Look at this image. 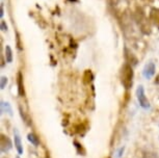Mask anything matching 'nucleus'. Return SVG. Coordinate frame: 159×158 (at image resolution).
I'll return each instance as SVG.
<instances>
[{
  "label": "nucleus",
  "mask_w": 159,
  "mask_h": 158,
  "mask_svg": "<svg viewBox=\"0 0 159 158\" xmlns=\"http://www.w3.org/2000/svg\"><path fill=\"white\" fill-rule=\"evenodd\" d=\"M133 77H134L133 68H132V65L126 62V64L123 65L121 73H120L121 83L126 89H130L132 88V85H133Z\"/></svg>",
  "instance_id": "1"
},
{
  "label": "nucleus",
  "mask_w": 159,
  "mask_h": 158,
  "mask_svg": "<svg viewBox=\"0 0 159 158\" xmlns=\"http://www.w3.org/2000/svg\"><path fill=\"white\" fill-rule=\"evenodd\" d=\"M0 106H1V114H8L11 117L14 114H13V108H11V104L8 102H5V101H1V104H0Z\"/></svg>",
  "instance_id": "9"
},
{
  "label": "nucleus",
  "mask_w": 159,
  "mask_h": 158,
  "mask_svg": "<svg viewBox=\"0 0 159 158\" xmlns=\"http://www.w3.org/2000/svg\"><path fill=\"white\" fill-rule=\"evenodd\" d=\"M19 111H20L21 118H22V120L24 121V123L27 125V126H30V125H31V119L29 118V115L22 109V107H19Z\"/></svg>",
  "instance_id": "11"
},
{
  "label": "nucleus",
  "mask_w": 159,
  "mask_h": 158,
  "mask_svg": "<svg viewBox=\"0 0 159 158\" xmlns=\"http://www.w3.org/2000/svg\"><path fill=\"white\" fill-rule=\"evenodd\" d=\"M0 86H1V89H4L5 86L7 84V76H1V79H0Z\"/></svg>",
  "instance_id": "15"
},
{
  "label": "nucleus",
  "mask_w": 159,
  "mask_h": 158,
  "mask_svg": "<svg viewBox=\"0 0 159 158\" xmlns=\"http://www.w3.org/2000/svg\"><path fill=\"white\" fill-rule=\"evenodd\" d=\"M156 67L154 62H148L143 70V75L146 79H151L155 74Z\"/></svg>",
  "instance_id": "4"
},
{
  "label": "nucleus",
  "mask_w": 159,
  "mask_h": 158,
  "mask_svg": "<svg viewBox=\"0 0 159 158\" xmlns=\"http://www.w3.org/2000/svg\"><path fill=\"white\" fill-rule=\"evenodd\" d=\"M17 45H18V48H19L20 50L22 49V45H21V43H20V37H19V34H17Z\"/></svg>",
  "instance_id": "17"
},
{
  "label": "nucleus",
  "mask_w": 159,
  "mask_h": 158,
  "mask_svg": "<svg viewBox=\"0 0 159 158\" xmlns=\"http://www.w3.org/2000/svg\"><path fill=\"white\" fill-rule=\"evenodd\" d=\"M27 139L29 141V142H31V144L34 146V147H38V146L40 145V138H39V136L35 133H34V132H31V133L28 134V135H27Z\"/></svg>",
  "instance_id": "10"
},
{
  "label": "nucleus",
  "mask_w": 159,
  "mask_h": 158,
  "mask_svg": "<svg viewBox=\"0 0 159 158\" xmlns=\"http://www.w3.org/2000/svg\"><path fill=\"white\" fill-rule=\"evenodd\" d=\"M13 50L8 45L5 46V59H7V62H11L13 61Z\"/></svg>",
  "instance_id": "13"
},
{
  "label": "nucleus",
  "mask_w": 159,
  "mask_h": 158,
  "mask_svg": "<svg viewBox=\"0 0 159 158\" xmlns=\"http://www.w3.org/2000/svg\"><path fill=\"white\" fill-rule=\"evenodd\" d=\"M93 79H94V75H93L92 71L91 70H86L84 74H83V82L85 83V84H89Z\"/></svg>",
  "instance_id": "12"
},
{
  "label": "nucleus",
  "mask_w": 159,
  "mask_h": 158,
  "mask_svg": "<svg viewBox=\"0 0 159 158\" xmlns=\"http://www.w3.org/2000/svg\"><path fill=\"white\" fill-rule=\"evenodd\" d=\"M14 142H15V148L18 152L19 155L23 154V145H22V141H21V136L18 130L14 131Z\"/></svg>",
  "instance_id": "5"
},
{
  "label": "nucleus",
  "mask_w": 159,
  "mask_h": 158,
  "mask_svg": "<svg viewBox=\"0 0 159 158\" xmlns=\"http://www.w3.org/2000/svg\"><path fill=\"white\" fill-rule=\"evenodd\" d=\"M125 59H126V62L129 64L130 65H132V67L136 65L137 62H139L137 58L135 57V55H134L130 50H128L127 48H125Z\"/></svg>",
  "instance_id": "7"
},
{
  "label": "nucleus",
  "mask_w": 159,
  "mask_h": 158,
  "mask_svg": "<svg viewBox=\"0 0 159 158\" xmlns=\"http://www.w3.org/2000/svg\"><path fill=\"white\" fill-rule=\"evenodd\" d=\"M142 158H159V157H158V155L155 153V152L145 151L143 153V157Z\"/></svg>",
  "instance_id": "14"
},
{
  "label": "nucleus",
  "mask_w": 159,
  "mask_h": 158,
  "mask_svg": "<svg viewBox=\"0 0 159 158\" xmlns=\"http://www.w3.org/2000/svg\"><path fill=\"white\" fill-rule=\"evenodd\" d=\"M11 148H13V142H11V138L5 134H1L0 135V152L7 153L8 151L11 150Z\"/></svg>",
  "instance_id": "3"
},
{
  "label": "nucleus",
  "mask_w": 159,
  "mask_h": 158,
  "mask_svg": "<svg viewBox=\"0 0 159 158\" xmlns=\"http://www.w3.org/2000/svg\"><path fill=\"white\" fill-rule=\"evenodd\" d=\"M16 158H20V157H19V156H17V157H16Z\"/></svg>",
  "instance_id": "21"
},
{
  "label": "nucleus",
  "mask_w": 159,
  "mask_h": 158,
  "mask_svg": "<svg viewBox=\"0 0 159 158\" xmlns=\"http://www.w3.org/2000/svg\"><path fill=\"white\" fill-rule=\"evenodd\" d=\"M155 84L156 85H158L159 86V75H157V76H156V78H155Z\"/></svg>",
  "instance_id": "20"
},
{
  "label": "nucleus",
  "mask_w": 159,
  "mask_h": 158,
  "mask_svg": "<svg viewBox=\"0 0 159 158\" xmlns=\"http://www.w3.org/2000/svg\"><path fill=\"white\" fill-rule=\"evenodd\" d=\"M0 27H1V30L2 31L7 30V23H5L3 20L1 21V25H0Z\"/></svg>",
  "instance_id": "16"
},
{
  "label": "nucleus",
  "mask_w": 159,
  "mask_h": 158,
  "mask_svg": "<svg viewBox=\"0 0 159 158\" xmlns=\"http://www.w3.org/2000/svg\"><path fill=\"white\" fill-rule=\"evenodd\" d=\"M124 150H125V148L124 147H122L120 150L118 151V155H116V157H121L122 156V154L124 153Z\"/></svg>",
  "instance_id": "18"
},
{
  "label": "nucleus",
  "mask_w": 159,
  "mask_h": 158,
  "mask_svg": "<svg viewBox=\"0 0 159 158\" xmlns=\"http://www.w3.org/2000/svg\"><path fill=\"white\" fill-rule=\"evenodd\" d=\"M3 17V4L0 5V18Z\"/></svg>",
  "instance_id": "19"
},
{
  "label": "nucleus",
  "mask_w": 159,
  "mask_h": 158,
  "mask_svg": "<svg viewBox=\"0 0 159 158\" xmlns=\"http://www.w3.org/2000/svg\"><path fill=\"white\" fill-rule=\"evenodd\" d=\"M136 98L137 101L139 103V106L143 107V109H149L150 108V102L148 100V98L146 96L145 93V88L143 85H139L136 89Z\"/></svg>",
  "instance_id": "2"
},
{
  "label": "nucleus",
  "mask_w": 159,
  "mask_h": 158,
  "mask_svg": "<svg viewBox=\"0 0 159 158\" xmlns=\"http://www.w3.org/2000/svg\"><path fill=\"white\" fill-rule=\"evenodd\" d=\"M150 21H152V23L159 27V8H152L150 11Z\"/></svg>",
  "instance_id": "8"
},
{
  "label": "nucleus",
  "mask_w": 159,
  "mask_h": 158,
  "mask_svg": "<svg viewBox=\"0 0 159 158\" xmlns=\"http://www.w3.org/2000/svg\"><path fill=\"white\" fill-rule=\"evenodd\" d=\"M17 86H18V94L21 97H25V89H24V80H23V74L21 72H18L17 75Z\"/></svg>",
  "instance_id": "6"
}]
</instances>
